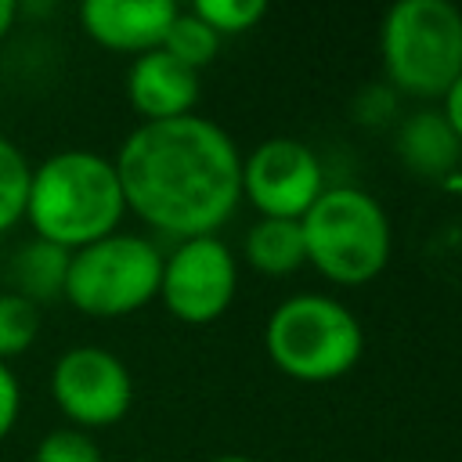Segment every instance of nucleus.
<instances>
[{
    "instance_id": "f257e3e1",
    "label": "nucleus",
    "mask_w": 462,
    "mask_h": 462,
    "mask_svg": "<svg viewBox=\"0 0 462 462\" xmlns=\"http://www.w3.org/2000/svg\"><path fill=\"white\" fill-rule=\"evenodd\" d=\"M126 209L155 231L184 238L217 235L242 199L235 137L206 116L141 123L116 155Z\"/></svg>"
},
{
    "instance_id": "f03ea898",
    "label": "nucleus",
    "mask_w": 462,
    "mask_h": 462,
    "mask_svg": "<svg viewBox=\"0 0 462 462\" xmlns=\"http://www.w3.org/2000/svg\"><path fill=\"white\" fill-rule=\"evenodd\" d=\"M123 213L126 202L119 173L112 159L97 152H54L29 173L25 220L32 224L36 238L54 242L69 253L112 235Z\"/></svg>"
},
{
    "instance_id": "7ed1b4c3",
    "label": "nucleus",
    "mask_w": 462,
    "mask_h": 462,
    "mask_svg": "<svg viewBox=\"0 0 462 462\" xmlns=\"http://www.w3.org/2000/svg\"><path fill=\"white\" fill-rule=\"evenodd\" d=\"M263 343L271 361L289 379L332 383L357 365L365 350V332L357 314L336 296L296 292L271 310Z\"/></svg>"
},
{
    "instance_id": "20e7f679",
    "label": "nucleus",
    "mask_w": 462,
    "mask_h": 462,
    "mask_svg": "<svg viewBox=\"0 0 462 462\" xmlns=\"http://www.w3.org/2000/svg\"><path fill=\"white\" fill-rule=\"evenodd\" d=\"M307 263L336 285H365L390 260V220L361 188H325L300 217Z\"/></svg>"
},
{
    "instance_id": "39448f33",
    "label": "nucleus",
    "mask_w": 462,
    "mask_h": 462,
    "mask_svg": "<svg viewBox=\"0 0 462 462\" xmlns=\"http://www.w3.org/2000/svg\"><path fill=\"white\" fill-rule=\"evenodd\" d=\"M390 83L415 97H444L462 76V11L451 0H397L379 29Z\"/></svg>"
},
{
    "instance_id": "423d86ee",
    "label": "nucleus",
    "mask_w": 462,
    "mask_h": 462,
    "mask_svg": "<svg viewBox=\"0 0 462 462\" xmlns=\"http://www.w3.org/2000/svg\"><path fill=\"white\" fill-rule=\"evenodd\" d=\"M162 253L126 231H112L83 249H72L65 300L90 318H123L159 296Z\"/></svg>"
},
{
    "instance_id": "0eeeda50",
    "label": "nucleus",
    "mask_w": 462,
    "mask_h": 462,
    "mask_svg": "<svg viewBox=\"0 0 462 462\" xmlns=\"http://www.w3.org/2000/svg\"><path fill=\"white\" fill-rule=\"evenodd\" d=\"M235 285H238L235 256L217 235L184 238L170 256H162L159 300L184 325L217 321L231 307Z\"/></svg>"
},
{
    "instance_id": "6e6552de",
    "label": "nucleus",
    "mask_w": 462,
    "mask_h": 462,
    "mask_svg": "<svg viewBox=\"0 0 462 462\" xmlns=\"http://www.w3.org/2000/svg\"><path fill=\"white\" fill-rule=\"evenodd\" d=\"M51 393L76 430H94L112 426L130 411L134 379L112 350L83 343L54 361Z\"/></svg>"
},
{
    "instance_id": "1a4fd4ad",
    "label": "nucleus",
    "mask_w": 462,
    "mask_h": 462,
    "mask_svg": "<svg viewBox=\"0 0 462 462\" xmlns=\"http://www.w3.org/2000/svg\"><path fill=\"white\" fill-rule=\"evenodd\" d=\"M321 191V162L296 137H267L242 159V195L260 217L300 220Z\"/></svg>"
},
{
    "instance_id": "9d476101",
    "label": "nucleus",
    "mask_w": 462,
    "mask_h": 462,
    "mask_svg": "<svg viewBox=\"0 0 462 462\" xmlns=\"http://www.w3.org/2000/svg\"><path fill=\"white\" fill-rule=\"evenodd\" d=\"M177 11L180 7L170 0H87L79 7V22L101 47L144 54L162 47Z\"/></svg>"
},
{
    "instance_id": "9b49d317",
    "label": "nucleus",
    "mask_w": 462,
    "mask_h": 462,
    "mask_svg": "<svg viewBox=\"0 0 462 462\" xmlns=\"http://www.w3.org/2000/svg\"><path fill=\"white\" fill-rule=\"evenodd\" d=\"M126 97L141 123H162L177 116H191L199 101V72L180 65L162 47L134 58L126 72Z\"/></svg>"
},
{
    "instance_id": "f8f14e48",
    "label": "nucleus",
    "mask_w": 462,
    "mask_h": 462,
    "mask_svg": "<svg viewBox=\"0 0 462 462\" xmlns=\"http://www.w3.org/2000/svg\"><path fill=\"white\" fill-rule=\"evenodd\" d=\"M397 155L415 177H451L462 162V141L437 108H422L401 123Z\"/></svg>"
},
{
    "instance_id": "ddd939ff",
    "label": "nucleus",
    "mask_w": 462,
    "mask_h": 462,
    "mask_svg": "<svg viewBox=\"0 0 462 462\" xmlns=\"http://www.w3.org/2000/svg\"><path fill=\"white\" fill-rule=\"evenodd\" d=\"M69 260L72 253L54 245V242H43V238H32L18 249V256L11 260V282L18 296L32 300L36 307L61 296L65 292V274H69Z\"/></svg>"
},
{
    "instance_id": "4468645a",
    "label": "nucleus",
    "mask_w": 462,
    "mask_h": 462,
    "mask_svg": "<svg viewBox=\"0 0 462 462\" xmlns=\"http://www.w3.org/2000/svg\"><path fill=\"white\" fill-rule=\"evenodd\" d=\"M245 260L263 271V274H292L307 263V245H303V227L300 220H274L260 217L245 231Z\"/></svg>"
},
{
    "instance_id": "2eb2a0df",
    "label": "nucleus",
    "mask_w": 462,
    "mask_h": 462,
    "mask_svg": "<svg viewBox=\"0 0 462 462\" xmlns=\"http://www.w3.org/2000/svg\"><path fill=\"white\" fill-rule=\"evenodd\" d=\"M162 51L173 54L180 65L188 69H206L217 51H220V36L195 14V11H177V18L170 22L166 29V40H162Z\"/></svg>"
},
{
    "instance_id": "dca6fc26",
    "label": "nucleus",
    "mask_w": 462,
    "mask_h": 462,
    "mask_svg": "<svg viewBox=\"0 0 462 462\" xmlns=\"http://www.w3.org/2000/svg\"><path fill=\"white\" fill-rule=\"evenodd\" d=\"M40 307L18 292H0V365L25 354L40 336Z\"/></svg>"
},
{
    "instance_id": "f3484780",
    "label": "nucleus",
    "mask_w": 462,
    "mask_h": 462,
    "mask_svg": "<svg viewBox=\"0 0 462 462\" xmlns=\"http://www.w3.org/2000/svg\"><path fill=\"white\" fill-rule=\"evenodd\" d=\"M29 173L32 166L25 162V155L7 137H0V235L25 217Z\"/></svg>"
},
{
    "instance_id": "a211bd4d",
    "label": "nucleus",
    "mask_w": 462,
    "mask_h": 462,
    "mask_svg": "<svg viewBox=\"0 0 462 462\" xmlns=\"http://www.w3.org/2000/svg\"><path fill=\"white\" fill-rule=\"evenodd\" d=\"M191 11L217 36H224V32H245V29H253L267 14V4L263 0H199Z\"/></svg>"
},
{
    "instance_id": "6ab92c4d",
    "label": "nucleus",
    "mask_w": 462,
    "mask_h": 462,
    "mask_svg": "<svg viewBox=\"0 0 462 462\" xmlns=\"http://www.w3.org/2000/svg\"><path fill=\"white\" fill-rule=\"evenodd\" d=\"M32 462H105V458L90 433H83L76 426H58L36 444Z\"/></svg>"
},
{
    "instance_id": "aec40b11",
    "label": "nucleus",
    "mask_w": 462,
    "mask_h": 462,
    "mask_svg": "<svg viewBox=\"0 0 462 462\" xmlns=\"http://www.w3.org/2000/svg\"><path fill=\"white\" fill-rule=\"evenodd\" d=\"M18 408H22L18 379L11 375L7 365H0V440L14 430V422H18Z\"/></svg>"
},
{
    "instance_id": "412c9836",
    "label": "nucleus",
    "mask_w": 462,
    "mask_h": 462,
    "mask_svg": "<svg viewBox=\"0 0 462 462\" xmlns=\"http://www.w3.org/2000/svg\"><path fill=\"white\" fill-rule=\"evenodd\" d=\"M440 116L448 119V126L458 134V141H462V76L444 90V97H440Z\"/></svg>"
},
{
    "instance_id": "4be33fe9",
    "label": "nucleus",
    "mask_w": 462,
    "mask_h": 462,
    "mask_svg": "<svg viewBox=\"0 0 462 462\" xmlns=\"http://www.w3.org/2000/svg\"><path fill=\"white\" fill-rule=\"evenodd\" d=\"M14 14H18L14 0H0V40L11 32V25H14Z\"/></svg>"
},
{
    "instance_id": "5701e85b",
    "label": "nucleus",
    "mask_w": 462,
    "mask_h": 462,
    "mask_svg": "<svg viewBox=\"0 0 462 462\" xmlns=\"http://www.w3.org/2000/svg\"><path fill=\"white\" fill-rule=\"evenodd\" d=\"M213 462H256V458H249V455H220Z\"/></svg>"
}]
</instances>
